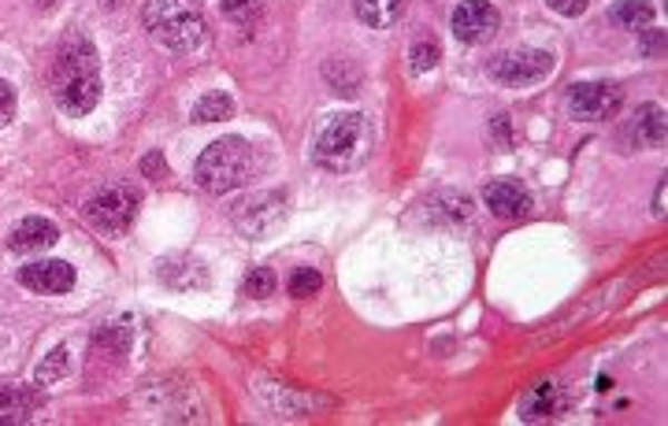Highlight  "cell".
Masks as SVG:
<instances>
[{
  "label": "cell",
  "mask_w": 668,
  "mask_h": 426,
  "mask_svg": "<svg viewBox=\"0 0 668 426\" xmlns=\"http://www.w3.org/2000/svg\"><path fill=\"white\" fill-rule=\"evenodd\" d=\"M141 175H149L153 182H160V178H167V167H164V156L160 152H149L141 160Z\"/></svg>",
  "instance_id": "28"
},
{
  "label": "cell",
  "mask_w": 668,
  "mask_h": 426,
  "mask_svg": "<svg viewBox=\"0 0 668 426\" xmlns=\"http://www.w3.org/2000/svg\"><path fill=\"white\" fill-rule=\"evenodd\" d=\"M498 8L490 4V0H461V4L453 8V38L464 41V44H483L494 38L498 30Z\"/></svg>",
  "instance_id": "8"
},
{
  "label": "cell",
  "mask_w": 668,
  "mask_h": 426,
  "mask_svg": "<svg viewBox=\"0 0 668 426\" xmlns=\"http://www.w3.org/2000/svg\"><path fill=\"white\" fill-rule=\"evenodd\" d=\"M434 63H439V44L420 41L416 49L409 52V67H412V71H431Z\"/></svg>",
  "instance_id": "24"
},
{
  "label": "cell",
  "mask_w": 668,
  "mask_h": 426,
  "mask_svg": "<svg viewBox=\"0 0 668 426\" xmlns=\"http://www.w3.org/2000/svg\"><path fill=\"white\" fill-rule=\"evenodd\" d=\"M156 278L167 289H178V294H194V289L208 286V267L194 260V256H171V260L156 264Z\"/></svg>",
  "instance_id": "12"
},
{
  "label": "cell",
  "mask_w": 668,
  "mask_h": 426,
  "mask_svg": "<svg viewBox=\"0 0 668 426\" xmlns=\"http://www.w3.org/2000/svg\"><path fill=\"white\" fill-rule=\"evenodd\" d=\"M56 241H60V230H56V222L41 219V216H30V219L16 222V227H11V234H8V249L11 252H22V256L52 249Z\"/></svg>",
  "instance_id": "13"
},
{
  "label": "cell",
  "mask_w": 668,
  "mask_h": 426,
  "mask_svg": "<svg viewBox=\"0 0 668 426\" xmlns=\"http://www.w3.org/2000/svg\"><path fill=\"white\" fill-rule=\"evenodd\" d=\"M49 89L63 116L82 119L100 105V60L86 38H71L60 44L49 71Z\"/></svg>",
  "instance_id": "1"
},
{
  "label": "cell",
  "mask_w": 668,
  "mask_h": 426,
  "mask_svg": "<svg viewBox=\"0 0 668 426\" xmlns=\"http://www.w3.org/2000/svg\"><path fill=\"white\" fill-rule=\"evenodd\" d=\"M628 138L639 145V149H657V145H665V111H661V105H646V108L635 111Z\"/></svg>",
  "instance_id": "14"
},
{
  "label": "cell",
  "mask_w": 668,
  "mask_h": 426,
  "mask_svg": "<svg viewBox=\"0 0 668 426\" xmlns=\"http://www.w3.org/2000/svg\"><path fill=\"white\" fill-rule=\"evenodd\" d=\"M189 116H194V122H223L234 116V100L230 93H223V89H212V93L197 100Z\"/></svg>",
  "instance_id": "19"
},
{
  "label": "cell",
  "mask_w": 668,
  "mask_h": 426,
  "mask_svg": "<svg viewBox=\"0 0 668 426\" xmlns=\"http://www.w3.org/2000/svg\"><path fill=\"white\" fill-rule=\"evenodd\" d=\"M654 211H657V216H665V186L657 189V208Z\"/></svg>",
  "instance_id": "30"
},
{
  "label": "cell",
  "mask_w": 668,
  "mask_h": 426,
  "mask_svg": "<svg viewBox=\"0 0 668 426\" xmlns=\"http://www.w3.org/2000/svg\"><path fill=\"white\" fill-rule=\"evenodd\" d=\"M483 205L494 211L498 219H523L531 211V194L517 178H498V182L483 186Z\"/></svg>",
  "instance_id": "11"
},
{
  "label": "cell",
  "mask_w": 668,
  "mask_h": 426,
  "mask_svg": "<svg viewBox=\"0 0 668 426\" xmlns=\"http://www.w3.org/2000/svg\"><path fill=\"white\" fill-rule=\"evenodd\" d=\"M561 408H564V397L553 383H539L528 397H523V419H531V423L553 419Z\"/></svg>",
  "instance_id": "16"
},
{
  "label": "cell",
  "mask_w": 668,
  "mask_h": 426,
  "mask_svg": "<svg viewBox=\"0 0 668 426\" xmlns=\"http://www.w3.org/2000/svg\"><path fill=\"white\" fill-rule=\"evenodd\" d=\"M353 11H356V19H361L364 27L386 30V27H394V22L401 19L405 0H353Z\"/></svg>",
  "instance_id": "15"
},
{
  "label": "cell",
  "mask_w": 668,
  "mask_h": 426,
  "mask_svg": "<svg viewBox=\"0 0 668 426\" xmlns=\"http://www.w3.org/2000/svg\"><path fill=\"white\" fill-rule=\"evenodd\" d=\"M141 22L167 52H197L208 41V19L197 0H145Z\"/></svg>",
  "instance_id": "2"
},
{
  "label": "cell",
  "mask_w": 668,
  "mask_h": 426,
  "mask_svg": "<svg viewBox=\"0 0 668 426\" xmlns=\"http://www.w3.org/2000/svg\"><path fill=\"white\" fill-rule=\"evenodd\" d=\"M283 194H256V197H245L242 205H234V227L249 238H261L272 227H278L283 219Z\"/></svg>",
  "instance_id": "9"
},
{
  "label": "cell",
  "mask_w": 668,
  "mask_h": 426,
  "mask_svg": "<svg viewBox=\"0 0 668 426\" xmlns=\"http://www.w3.org/2000/svg\"><path fill=\"white\" fill-rule=\"evenodd\" d=\"M19 286L33 289V294H71L75 289V267L67 260H38L19 267Z\"/></svg>",
  "instance_id": "10"
},
{
  "label": "cell",
  "mask_w": 668,
  "mask_h": 426,
  "mask_svg": "<svg viewBox=\"0 0 668 426\" xmlns=\"http://www.w3.org/2000/svg\"><path fill=\"white\" fill-rule=\"evenodd\" d=\"M256 171V152L245 138H219L212 141L194 164V182L212 197H223L230 189H242Z\"/></svg>",
  "instance_id": "4"
},
{
  "label": "cell",
  "mask_w": 668,
  "mask_h": 426,
  "mask_svg": "<svg viewBox=\"0 0 668 426\" xmlns=\"http://www.w3.org/2000/svg\"><path fill=\"white\" fill-rule=\"evenodd\" d=\"M490 138L498 141V149H509L512 138H509V116H494L490 119Z\"/></svg>",
  "instance_id": "27"
},
{
  "label": "cell",
  "mask_w": 668,
  "mask_h": 426,
  "mask_svg": "<svg viewBox=\"0 0 668 426\" xmlns=\"http://www.w3.org/2000/svg\"><path fill=\"white\" fill-rule=\"evenodd\" d=\"M11 116H16V89H11V82L0 78V127L11 122Z\"/></svg>",
  "instance_id": "25"
},
{
  "label": "cell",
  "mask_w": 668,
  "mask_h": 426,
  "mask_svg": "<svg viewBox=\"0 0 668 426\" xmlns=\"http://www.w3.org/2000/svg\"><path fill=\"white\" fill-rule=\"evenodd\" d=\"M661 44H665V33L661 30H650V38H642L639 49H642V56H657V52H661Z\"/></svg>",
  "instance_id": "29"
},
{
  "label": "cell",
  "mask_w": 668,
  "mask_h": 426,
  "mask_svg": "<svg viewBox=\"0 0 668 426\" xmlns=\"http://www.w3.org/2000/svg\"><path fill=\"white\" fill-rule=\"evenodd\" d=\"M272 289H275L272 267H253V271L245 275V283H242V294H245V297H256V300L272 297Z\"/></svg>",
  "instance_id": "22"
},
{
  "label": "cell",
  "mask_w": 668,
  "mask_h": 426,
  "mask_svg": "<svg viewBox=\"0 0 668 426\" xmlns=\"http://www.w3.org/2000/svg\"><path fill=\"white\" fill-rule=\"evenodd\" d=\"M623 108V89L612 82H576L568 89V116L583 122H606Z\"/></svg>",
  "instance_id": "7"
},
{
  "label": "cell",
  "mask_w": 668,
  "mask_h": 426,
  "mask_svg": "<svg viewBox=\"0 0 668 426\" xmlns=\"http://www.w3.org/2000/svg\"><path fill=\"white\" fill-rule=\"evenodd\" d=\"M41 405V394L30 386H19V383H0V412L4 416H27Z\"/></svg>",
  "instance_id": "18"
},
{
  "label": "cell",
  "mask_w": 668,
  "mask_h": 426,
  "mask_svg": "<svg viewBox=\"0 0 668 426\" xmlns=\"http://www.w3.org/2000/svg\"><path fill=\"white\" fill-rule=\"evenodd\" d=\"M609 19L620 30H646L654 22V4H646V0H617L609 8Z\"/></svg>",
  "instance_id": "17"
},
{
  "label": "cell",
  "mask_w": 668,
  "mask_h": 426,
  "mask_svg": "<svg viewBox=\"0 0 668 426\" xmlns=\"http://www.w3.org/2000/svg\"><path fill=\"white\" fill-rule=\"evenodd\" d=\"M546 4H550L557 16H564V19H579L587 11V4L590 0H546Z\"/></svg>",
  "instance_id": "26"
},
{
  "label": "cell",
  "mask_w": 668,
  "mask_h": 426,
  "mask_svg": "<svg viewBox=\"0 0 668 426\" xmlns=\"http://www.w3.org/2000/svg\"><path fill=\"white\" fill-rule=\"evenodd\" d=\"M372 152V122L361 111H338L316 133V164L334 175L356 171Z\"/></svg>",
  "instance_id": "3"
},
{
  "label": "cell",
  "mask_w": 668,
  "mask_h": 426,
  "mask_svg": "<svg viewBox=\"0 0 668 426\" xmlns=\"http://www.w3.org/2000/svg\"><path fill=\"white\" fill-rule=\"evenodd\" d=\"M286 289H289V297H316L320 289H323V275L320 271H312V267H297L294 275H289V283H286Z\"/></svg>",
  "instance_id": "20"
},
{
  "label": "cell",
  "mask_w": 668,
  "mask_h": 426,
  "mask_svg": "<svg viewBox=\"0 0 668 426\" xmlns=\"http://www.w3.org/2000/svg\"><path fill=\"white\" fill-rule=\"evenodd\" d=\"M223 16L242 22V27H249V22L261 16V0H219Z\"/></svg>",
  "instance_id": "23"
},
{
  "label": "cell",
  "mask_w": 668,
  "mask_h": 426,
  "mask_svg": "<svg viewBox=\"0 0 668 426\" xmlns=\"http://www.w3.org/2000/svg\"><path fill=\"white\" fill-rule=\"evenodd\" d=\"M138 208H141L138 189L127 182H116V186L97 189V194L86 200V219L94 222L100 234H108V238H119V234H127L134 227Z\"/></svg>",
  "instance_id": "5"
},
{
  "label": "cell",
  "mask_w": 668,
  "mask_h": 426,
  "mask_svg": "<svg viewBox=\"0 0 668 426\" xmlns=\"http://www.w3.org/2000/svg\"><path fill=\"white\" fill-rule=\"evenodd\" d=\"M8 423H16V419H11V416H4V412H0V426H8Z\"/></svg>",
  "instance_id": "31"
},
{
  "label": "cell",
  "mask_w": 668,
  "mask_h": 426,
  "mask_svg": "<svg viewBox=\"0 0 668 426\" xmlns=\"http://www.w3.org/2000/svg\"><path fill=\"white\" fill-rule=\"evenodd\" d=\"M553 71V56L542 49H505L487 63V75L501 86H531Z\"/></svg>",
  "instance_id": "6"
},
{
  "label": "cell",
  "mask_w": 668,
  "mask_h": 426,
  "mask_svg": "<svg viewBox=\"0 0 668 426\" xmlns=\"http://www.w3.org/2000/svg\"><path fill=\"white\" fill-rule=\"evenodd\" d=\"M63 375H67V349H63V345H56V349L38 364V386L60 383Z\"/></svg>",
  "instance_id": "21"
}]
</instances>
